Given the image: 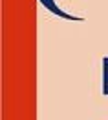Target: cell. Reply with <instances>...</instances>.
Instances as JSON below:
<instances>
[{
	"label": "cell",
	"mask_w": 108,
	"mask_h": 120,
	"mask_svg": "<svg viewBox=\"0 0 108 120\" xmlns=\"http://www.w3.org/2000/svg\"><path fill=\"white\" fill-rule=\"evenodd\" d=\"M103 95L108 97V56L103 58Z\"/></svg>",
	"instance_id": "6da1fadb"
}]
</instances>
